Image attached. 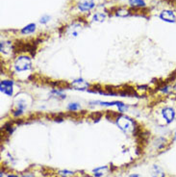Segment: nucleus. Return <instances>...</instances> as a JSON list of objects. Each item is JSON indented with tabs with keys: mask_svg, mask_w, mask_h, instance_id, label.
Masks as SVG:
<instances>
[{
	"mask_svg": "<svg viewBox=\"0 0 176 177\" xmlns=\"http://www.w3.org/2000/svg\"><path fill=\"white\" fill-rule=\"evenodd\" d=\"M14 69L18 72L29 70L32 67V61L27 56H20L14 61Z\"/></svg>",
	"mask_w": 176,
	"mask_h": 177,
	"instance_id": "1",
	"label": "nucleus"
},
{
	"mask_svg": "<svg viewBox=\"0 0 176 177\" xmlns=\"http://www.w3.org/2000/svg\"><path fill=\"white\" fill-rule=\"evenodd\" d=\"M117 124L118 126L124 132H128V131L132 130L134 127V121L130 119L127 115H120L117 119Z\"/></svg>",
	"mask_w": 176,
	"mask_h": 177,
	"instance_id": "2",
	"label": "nucleus"
},
{
	"mask_svg": "<svg viewBox=\"0 0 176 177\" xmlns=\"http://www.w3.org/2000/svg\"><path fill=\"white\" fill-rule=\"evenodd\" d=\"M0 91L2 94L12 96L14 91V82L12 80H3L0 83Z\"/></svg>",
	"mask_w": 176,
	"mask_h": 177,
	"instance_id": "3",
	"label": "nucleus"
},
{
	"mask_svg": "<svg viewBox=\"0 0 176 177\" xmlns=\"http://www.w3.org/2000/svg\"><path fill=\"white\" fill-rule=\"evenodd\" d=\"M159 17H160L161 19L166 21V22L172 23V22L176 21V15H175L174 12H172L170 10H164V11H162Z\"/></svg>",
	"mask_w": 176,
	"mask_h": 177,
	"instance_id": "4",
	"label": "nucleus"
},
{
	"mask_svg": "<svg viewBox=\"0 0 176 177\" xmlns=\"http://www.w3.org/2000/svg\"><path fill=\"white\" fill-rule=\"evenodd\" d=\"M70 86H71L72 88H74L75 90L85 91V90H87V89L90 87V84H89L87 81L84 80V79L79 78V79H76V80L72 81L71 84H70Z\"/></svg>",
	"mask_w": 176,
	"mask_h": 177,
	"instance_id": "5",
	"label": "nucleus"
},
{
	"mask_svg": "<svg viewBox=\"0 0 176 177\" xmlns=\"http://www.w3.org/2000/svg\"><path fill=\"white\" fill-rule=\"evenodd\" d=\"M94 0H81L78 3V8L81 12H89L94 7Z\"/></svg>",
	"mask_w": 176,
	"mask_h": 177,
	"instance_id": "6",
	"label": "nucleus"
},
{
	"mask_svg": "<svg viewBox=\"0 0 176 177\" xmlns=\"http://www.w3.org/2000/svg\"><path fill=\"white\" fill-rule=\"evenodd\" d=\"M162 114H163V117L166 119V123L172 122L174 118H175V112H174V110L172 109V108H170V107H166L165 109H163Z\"/></svg>",
	"mask_w": 176,
	"mask_h": 177,
	"instance_id": "7",
	"label": "nucleus"
},
{
	"mask_svg": "<svg viewBox=\"0 0 176 177\" xmlns=\"http://www.w3.org/2000/svg\"><path fill=\"white\" fill-rule=\"evenodd\" d=\"M35 31H36V24L35 23H30V24L26 25L25 27L21 29V33L23 35H29L34 33Z\"/></svg>",
	"mask_w": 176,
	"mask_h": 177,
	"instance_id": "8",
	"label": "nucleus"
},
{
	"mask_svg": "<svg viewBox=\"0 0 176 177\" xmlns=\"http://www.w3.org/2000/svg\"><path fill=\"white\" fill-rule=\"evenodd\" d=\"M0 50L2 53H10L12 51V43L10 42H1Z\"/></svg>",
	"mask_w": 176,
	"mask_h": 177,
	"instance_id": "9",
	"label": "nucleus"
},
{
	"mask_svg": "<svg viewBox=\"0 0 176 177\" xmlns=\"http://www.w3.org/2000/svg\"><path fill=\"white\" fill-rule=\"evenodd\" d=\"M152 177H165V172L158 166H154L152 168Z\"/></svg>",
	"mask_w": 176,
	"mask_h": 177,
	"instance_id": "10",
	"label": "nucleus"
},
{
	"mask_svg": "<svg viewBox=\"0 0 176 177\" xmlns=\"http://www.w3.org/2000/svg\"><path fill=\"white\" fill-rule=\"evenodd\" d=\"M107 171H108V167H99L94 169V174L95 177H101L105 174Z\"/></svg>",
	"mask_w": 176,
	"mask_h": 177,
	"instance_id": "11",
	"label": "nucleus"
},
{
	"mask_svg": "<svg viewBox=\"0 0 176 177\" xmlns=\"http://www.w3.org/2000/svg\"><path fill=\"white\" fill-rule=\"evenodd\" d=\"M129 1V4L130 6L132 7H139V8H143L146 6V4H145L144 0H128Z\"/></svg>",
	"mask_w": 176,
	"mask_h": 177,
	"instance_id": "12",
	"label": "nucleus"
},
{
	"mask_svg": "<svg viewBox=\"0 0 176 177\" xmlns=\"http://www.w3.org/2000/svg\"><path fill=\"white\" fill-rule=\"evenodd\" d=\"M81 29H82V26H81L80 24H77V23H76V24H73V25L70 28L71 35L74 36V37H76V36L79 34V32L81 31Z\"/></svg>",
	"mask_w": 176,
	"mask_h": 177,
	"instance_id": "13",
	"label": "nucleus"
},
{
	"mask_svg": "<svg viewBox=\"0 0 176 177\" xmlns=\"http://www.w3.org/2000/svg\"><path fill=\"white\" fill-rule=\"evenodd\" d=\"M93 19L94 21H104L106 19V14L104 13H96L94 14Z\"/></svg>",
	"mask_w": 176,
	"mask_h": 177,
	"instance_id": "14",
	"label": "nucleus"
},
{
	"mask_svg": "<svg viewBox=\"0 0 176 177\" xmlns=\"http://www.w3.org/2000/svg\"><path fill=\"white\" fill-rule=\"evenodd\" d=\"M117 107H118V111H119L120 113H124V112L127 111V109H128L127 105H125L124 103H122V102H119V101H118Z\"/></svg>",
	"mask_w": 176,
	"mask_h": 177,
	"instance_id": "15",
	"label": "nucleus"
},
{
	"mask_svg": "<svg viewBox=\"0 0 176 177\" xmlns=\"http://www.w3.org/2000/svg\"><path fill=\"white\" fill-rule=\"evenodd\" d=\"M67 109L70 111H77V110L81 109V106L78 103H70V105H68Z\"/></svg>",
	"mask_w": 176,
	"mask_h": 177,
	"instance_id": "16",
	"label": "nucleus"
},
{
	"mask_svg": "<svg viewBox=\"0 0 176 177\" xmlns=\"http://www.w3.org/2000/svg\"><path fill=\"white\" fill-rule=\"evenodd\" d=\"M117 15H118V17H122V18H124L126 17V15L129 14V11L126 10V9H119L117 11Z\"/></svg>",
	"mask_w": 176,
	"mask_h": 177,
	"instance_id": "17",
	"label": "nucleus"
},
{
	"mask_svg": "<svg viewBox=\"0 0 176 177\" xmlns=\"http://www.w3.org/2000/svg\"><path fill=\"white\" fill-rule=\"evenodd\" d=\"M50 20V17L49 15H42L40 19V22L42 23V24H45V23H47L48 21Z\"/></svg>",
	"mask_w": 176,
	"mask_h": 177,
	"instance_id": "18",
	"label": "nucleus"
},
{
	"mask_svg": "<svg viewBox=\"0 0 176 177\" xmlns=\"http://www.w3.org/2000/svg\"><path fill=\"white\" fill-rule=\"evenodd\" d=\"M60 174L63 175V176H66V175H73L72 171H61Z\"/></svg>",
	"mask_w": 176,
	"mask_h": 177,
	"instance_id": "19",
	"label": "nucleus"
},
{
	"mask_svg": "<svg viewBox=\"0 0 176 177\" xmlns=\"http://www.w3.org/2000/svg\"><path fill=\"white\" fill-rule=\"evenodd\" d=\"M130 177H140L138 174H132V175H130Z\"/></svg>",
	"mask_w": 176,
	"mask_h": 177,
	"instance_id": "20",
	"label": "nucleus"
},
{
	"mask_svg": "<svg viewBox=\"0 0 176 177\" xmlns=\"http://www.w3.org/2000/svg\"><path fill=\"white\" fill-rule=\"evenodd\" d=\"M8 177H18V176H14V175H8Z\"/></svg>",
	"mask_w": 176,
	"mask_h": 177,
	"instance_id": "21",
	"label": "nucleus"
},
{
	"mask_svg": "<svg viewBox=\"0 0 176 177\" xmlns=\"http://www.w3.org/2000/svg\"><path fill=\"white\" fill-rule=\"evenodd\" d=\"M174 140L176 141V132H175V134H174Z\"/></svg>",
	"mask_w": 176,
	"mask_h": 177,
	"instance_id": "22",
	"label": "nucleus"
},
{
	"mask_svg": "<svg viewBox=\"0 0 176 177\" xmlns=\"http://www.w3.org/2000/svg\"><path fill=\"white\" fill-rule=\"evenodd\" d=\"M174 89H175V90H176V85H175V86H174Z\"/></svg>",
	"mask_w": 176,
	"mask_h": 177,
	"instance_id": "23",
	"label": "nucleus"
}]
</instances>
